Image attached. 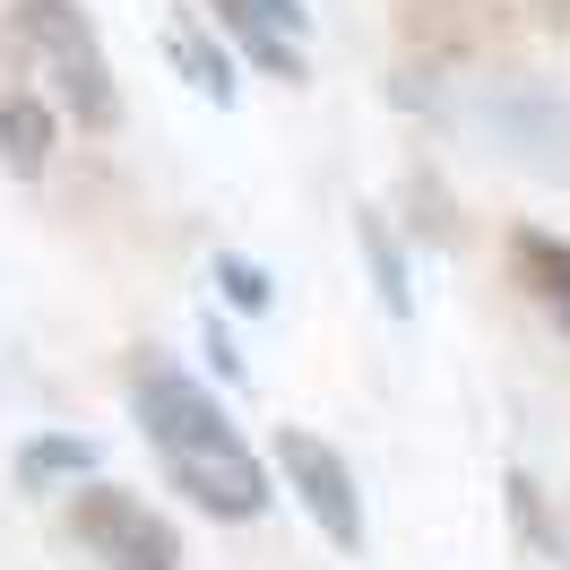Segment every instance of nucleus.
<instances>
[{
  "mask_svg": "<svg viewBox=\"0 0 570 570\" xmlns=\"http://www.w3.org/2000/svg\"><path fill=\"white\" fill-rule=\"evenodd\" d=\"M130 415H139V441L156 450L165 484H174L190 510L234 519V528L268 510V466H259V450L234 432V415L216 406V390H199L190 372L147 363L139 381H130Z\"/></svg>",
  "mask_w": 570,
  "mask_h": 570,
  "instance_id": "obj_1",
  "label": "nucleus"
},
{
  "mask_svg": "<svg viewBox=\"0 0 570 570\" xmlns=\"http://www.w3.org/2000/svg\"><path fill=\"white\" fill-rule=\"evenodd\" d=\"M9 36H18L27 70L52 87V105L70 112L78 130H121V78H112V52L78 0H18Z\"/></svg>",
  "mask_w": 570,
  "mask_h": 570,
  "instance_id": "obj_2",
  "label": "nucleus"
},
{
  "mask_svg": "<svg viewBox=\"0 0 570 570\" xmlns=\"http://www.w3.org/2000/svg\"><path fill=\"white\" fill-rule=\"evenodd\" d=\"M70 535L105 570H181V528L147 493H130V484H96V475H78Z\"/></svg>",
  "mask_w": 570,
  "mask_h": 570,
  "instance_id": "obj_3",
  "label": "nucleus"
},
{
  "mask_svg": "<svg viewBox=\"0 0 570 570\" xmlns=\"http://www.w3.org/2000/svg\"><path fill=\"white\" fill-rule=\"evenodd\" d=\"M277 475H285V493L312 510V528L337 544V553H363V493H355V466L328 450L312 424H277Z\"/></svg>",
  "mask_w": 570,
  "mask_h": 570,
  "instance_id": "obj_4",
  "label": "nucleus"
},
{
  "mask_svg": "<svg viewBox=\"0 0 570 570\" xmlns=\"http://www.w3.org/2000/svg\"><path fill=\"white\" fill-rule=\"evenodd\" d=\"M208 18L243 43V61H259L268 78H285V87L312 78V61H303L312 9H303V0H208Z\"/></svg>",
  "mask_w": 570,
  "mask_h": 570,
  "instance_id": "obj_5",
  "label": "nucleus"
},
{
  "mask_svg": "<svg viewBox=\"0 0 570 570\" xmlns=\"http://www.w3.org/2000/svg\"><path fill=\"white\" fill-rule=\"evenodd\" d=\"M510 277H519V294L570 337V243H562V234L519 225V234H510Z\"/></svg>",
  "mask_w": 570,
  "mask_h": 570,
  "instance_id": "obj_6",
  "label": "nucleus"
},
{
  "mask_svg": "<svg viewBox=\"0 0 570 570\" xmlns=\"http://www.w3.org/2000/svg\"><path fill=\"white\" fill-rule=\"evenodd\" d=\"M52 147H61L52 105H43L36 87H9V96H0V174H9V181H43Z\"/></svg>",
  "mask_w": 570,
  "mask_h": 570,
  "instance_id": "obj_7",
  "label": "nucleus"
},
{
  "mask_svg": "<svg viewBox=\"0 0 570 570\" xmlns=\"http://www.w3.org/2000/svg\"><path fill=\"white\" fill-rule=\"evenodd\" d=\"M165 52H174V70L190 78L199 96H216V105H234V52H225V43H216L208 27L190 18V9H174V18H165Z\"/></svg>",
  "mask_w": 570,
  "mask_h": 570,
  "instance_id": "obj_8",
  "label": "nucleus"
},
{
  "mask_svg": "<svg viewBox=\"0 0 570 570\" xmlns=\"http://www.w3.org/2000/svg\"><path fill=\"white\" fill-rule=\"evenodd\" d=\"M96 441L87 432H36L27 450H18V484L27 493H52V484H78V475H96Z\"/></svg>",
  "mask_w": 570,
  "mask_h": 570,
  "instance_id": "obj_9",
  "label": "nucleus"
},
{
  "mask_svg": "<svg viewBox=\"0 0 570 570\" xmlns=\"http://www.w3.org/2000/svg\"><path fill=\"white\" fill-rule=\"evenodd\" d=\"M355 243H363V268H372V285H381V312H415V285H406V250H397V234L381 225V208H355Z\"/></svg>",
  "mask_w": 570,
  "mask_h": 570,
  "instance_id": "obj_10",
  "label": "nucleus"
},
{
  "mask_svg": "<svg viewBox=\"0 0 570 570\" xmlns=\"http://www.w3.org/2000/svg\"><path fill=\"white\" fill-rule=\"evenodd\" d=\"M208 285L225 294V303H234V312H268V303H277V285H268V268H259V259H243V250H216Z\"/></svg>",
  "mask_w": 570,
  "mask_h": 570,
  "instance_id": "obj_11",
  "label": "nucleus"
},
{
  "mask_svg": "<svg viewBox=\"0 0 570 570\" xmlns=\"http://www.w3.org/2000/svg\"><path fill=\"white\" fill-rule=\"evenodd\" d=\"M501 493H510V519H519V535H528L535 553H562V535H553V519H544V493H535L528 475H510Z\"/></svg>",
  "mask_w": 570,
  "mask_h": 570,
  "instance_id": "obj_12",
  "label": "nucleus"
},
{
  "mask_svg": "<svg viewBox=\"0 0 570 570\" xmlns=\"http://www.w3.org/2000/svg\"><path fill=\"white\" fill-rule=\"evenodd\" d=\"M208 363H216V381H225V390H243V381H250V372H243V355H234V337L216 328V312H208Z\"/></svg>",
  "mask_w": 570,
  "mask_h": 570,
  "instance_id": "obj_13",
  "label": "nucleus"
}]
</instances>
